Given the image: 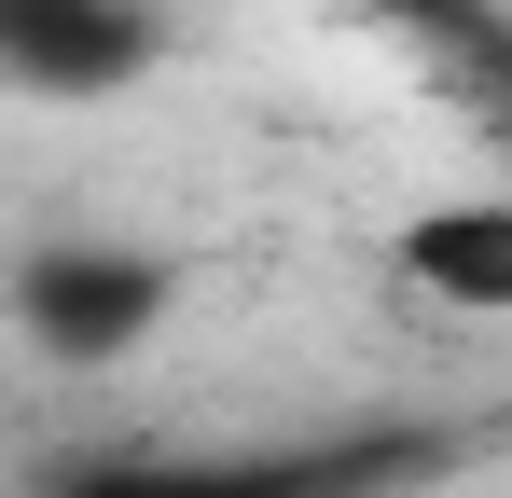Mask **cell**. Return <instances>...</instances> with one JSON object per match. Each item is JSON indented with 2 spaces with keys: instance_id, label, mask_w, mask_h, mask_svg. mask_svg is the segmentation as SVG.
Instances as JSON below:
<instances>
[{
  "instance_id": "cell-1",
  "label": "cell",
  "mask_w": 512,
  "mask_h": 498,
  "mask_svg": "<svg viewBox=\"0 0 512 498\" xmlns=\"http://www.w3.org/2000/svg\"><path fill=\"white\" fill-rule=\"evenodd\" d=\"M153 305H167V277L139 249H28V277H14V319L42 360H125Z\"/></svg>"
},
{
  "instance_id": "cell-2",
  "label": "cell",
  "mask_w": 512,
  "mask_h": 498,
  "mask_svg": "<svg viewBox=\"0 0 512 498\" xmlns=\"http://www.w3.org/2000/svg\"><path fill=\"white\" fill-rule=\"evenodd\" d=\"M402 291L443 305V319H512V194H443L402 222Z\"/></svg>"
},
{
  "instance_id": "cell-3",
  "label": "cell",
  "mask_w": 512,
  "mask_h": 498,
  "mask_svg": "<svg viewBox=\"0 0 512 498\" xmlns=\"http://www.w3.org/2000/svg\"><path fill=\"white\" fill-rule=\"evenodd\" d=\"M0 28H14V70L28 83H97L139 56V14L125 0H0Z\"/></svg>"
}]
</instances>
